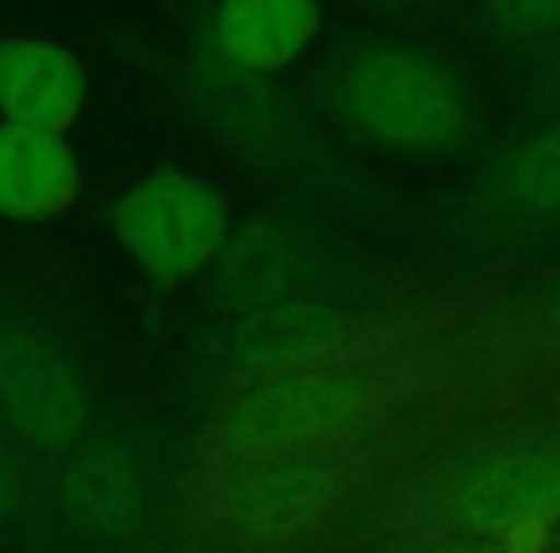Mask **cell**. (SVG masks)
<instances>
[{"label":"cell","instance_id":"cell-19","mask_svg":"<svg viewBox=\"0 0 560 553\" xmlns=\"http://www.w3.org/2000/svg\"><path fill=\"white\" fill-rule=\"evenodd\" d=\"M545 81H549L552 93H560V39L545 47Z\"/></svg>","mask_w":560,"mask_h":553},{"label":"cell","instance_id":"cell-7","mask_svg":"<svg viewBox=\"0 0 560 553\" xmlns=\"http://www.w3.org/2000/svg\"><path fill=\"white\" fill-rule=\"evenodd\" d=\"M185 93L203 127L242 158L280 162L284 154H292L300 131L292 101L272 85V78H257L223 62L211 43L200 55H192V66L185 70Z\"/></svg>","mask_w":560,"mask_h":553},{"label":"cell","instance_id":"cell-1","mask_svg":"<svg viewBox=\"0 0 560 553\" xmlns=\"http://www.w3.org/2000/svg\"><path fill=\"white\" fill-rule=\"evenodd\" d=\"M323 89L338 124L384 154L450 158L476 131L468 81L419 43L381 39L338 50Z\"/></svg>","mask_w":560,"mask_h":553},{"label":"cell","instance_id":"cell-3","mask_svg":"<svg viewBox=\"0 0 560 553\" xmlns=\"http://www.w3.org/2000/svg\"><path fill=\"white\" fill-rule=\"evenodd\" d=\"M350 496L342 450L211 453L200 484L208 519L219 530L257 542L307 534Z\"/></svg>","mask_w":560,"mask_h":553},{"label":"cell","instance_id":"cell-4","mask_svg":"<svg viewBox=\"0 0 560 553\" xmlns=\"http://www.w3.org/2000/svg\"><path fill=\"white\" fill-rule=\"evenodd\" d=\"M442 534L511 542L560 519V430L522 435L460 458L434 484Z\"/></svg>","mask_w":560,"mask_h":553},{"label":"cell","instance_id":"cell-15","mask_svg":"<svg viewBox=\"0 0 560 553\" xmlns=\"http://www.w3.org/2000/svg\"><path fill=\"white\" fill-rule=\"evenodd\" d=\"M483 27L499 47H552L560 39V0H483Z\"/></svg>","mask_w":560,"mask_h":553},{"label":"cell","instance_id":"cell-20","mask_svg":"<svg viewBox=\"0 0 560 553\" xmlns=\"http://www.w3.org/2000/svg\"><path fill=\"white\" fill-rule=\"evenodd\" d=\"M552 323L560 327V289H557V297H552Z\"/></svg>","mask_w":560,"mask_h":553},{"label":"cell","instance_id":"cell-2","mask_svg":"<svg viewBox=\"0 0 560 553\" xmlns=\"http://www.w3.org/2000/svg\"><path fill=\"white\" fill-rule=\"evenodd\" d=\"M381 407V384L335 358L254 369L208 427L211 453L342 450Z\"/></svg>","mask_w":560,"mask_h":553},{"label":"cell","instance_id":"cell-17","mask_svg":"<svg viewBox=\"0 0 560 553\" xmlns=\"http://www.w3.org/2000/svg\"><path fill=\"white\" fill-rule=\"evenodd\" d=\"M384 553H506V542H483V538H460V534H438L422 542H407Z\"/></svg>","mask_w":560,"mask_h":553},{"label":"cell","instance_id":"cell-8","mask_svg":"<svg viewBox=\"0 0 560 553\" xmlns=\"http://www.w3.org/2000/svg\"><path fill=\"white\" fill-rule=\"evenodd\" d=\"M323 35L319 0H219L208 43L234 70L284 78Z\"/></svg>","mask_w":560,"mask_h":553},{"label":"cell","instance_id":"cell-12","mask_svg":"<svg viewBox=\"0 0 560 553\" xmlns=\"http://www.w3.org/2000/svg\"><path fill=\"white\" fill-rule=\"evenodd\" d=\"M307 254L292 234L277 227H246L231 234L223 254L215 257L211 292L231 312H265L289 304L307 281Z\"/></svg>","mask_w":560,"mask_h":553},{"label":"cell","instance_id":"cell-16","mask_svg":"<svg viewBox=\"0 0 560 553\" xmlns=\"http://www.w3.org/2000/svg\"><path fill=\"white\" fill-rule=\"evenodd\" d=\"M20 504H24V465H20L12 430L0 419V522L16 519Z\"/></svg>","mask_w":560,"mask_h":553},{"label":"cell","instance_id":"cell-11","mask_svg":"<svg viewBox=\"0 0 560 553\" xmlns=\"http://www.w3.org/2000/svg\"><path fill=\"white\" fill-rule=\"evenodd\" d=\"M81 165L66 135L0 124V219L55 223L81 200Z\"/></svg>","mask_w":560,"mask_h":553},{"label":"cell","instance_id":"cell-18","mask_svg":"<svg viewBox=\"0 0 560 553\" xmlns=\"http://www.w3.org/2000/svg\"><path fill=\"white\" fill-rule=\"evenodd\" d=\"M353 4H361L369 12H381V16H411L427 0H353Z\"/></svg>","mask_w":560,"mask_h":553},{"label":"cell","instance_id":"cell-14","mask_svg":"<svg viewBox=\"0 0 560 553\" xmlns=\"http://www.w3.org/2000/svg\"><path fill=\"white\" fill-rule=\"evenodd\" d=\"M491 196L526 219L560 216V119L511 147L491 170Z\"/></svg>","mask_w":560,"mask_h":553},{"label":"cell","instance_id":"cell-5","mask_svg":"<svg viewBox=\"0 0 560 553\" xmlns=\"http://www.w3.org/2000/svg\"><path fill=\"white\" fill-rule=\"evenodd\" d=\"M112 231L147 281L170 292L215 265L231 239V208L196 173L158 170L112 204Z\"/></svg>","mask_w":560,"mask_h":553},{"label":"cell","instance_id":"cell-6","mask_svg":"<svg viewBox=\"0 0 560 553\" xmlns=\"http://www.w3.org/2000/svg\"><path fill=\"white\" fill-rule=\"evenodd\" d=\"M0 419L24 442L70 453L93 427V396L78 361L20 323L0 327Z\"/></svg>","mask_w":560,"mask_h":553},{"label":"cell","instance_id":"cell-13","mask_svg":"<svg viewBox=\"0 0 560 553\" xmlns=\"http://www.w3.org/2000/svg\"><path fill=\"white\" fill-rule=\"evenodd\" d=\"M346 343V320L327 304H277L249 312L234 331V350L254 369H284L327 361Z\"/></svg>","mask_w":560,"mask_h":553},{"label":"cell","instance_id":"cell-10","mask_svg":"<svg viewBox=\"0 0 560 553\" xmlns=\"http://www.w3.org/2000/svg\"><path fill=\"white\" fill-rule=\"evenodd\" d=\"M58 499L78 534L116 542L139 530L147 515V484L135 453L116 438H85L73 446L58 481Z\"/></svg>","mask_w":560,"mask_h":553},{"label":"cell","instance_id":"cell-9","mask_svg":"<svg viewBox=\"0 0 560 553\" xmlns=\"http://www.w3.org/2000/svg\"><path fill=\"white\" fill-rule=\"evenodd\" d=\"M89 104V73L73 50L39 35H0L4 124L66 135Z\"/></svg>","mask_w":560,"mask_h":553}]
</instances>
